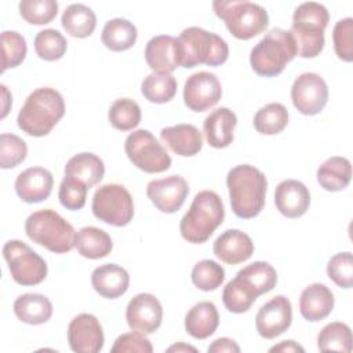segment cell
Segmentation results:
<instances>
[{"instance_id":"6da1fadb","label":"cell","mask_w":353,"mask_h":353,"mask_svg":"<svg viewBox=\"0 0 353 353\" xmlns=\"http://www.w3.org/2000/svg\"><path fill=\"white\" fill-rule=\"evenodd\" d=\"M226 186L234 215L241 219H251L262 211L268 181L256 167L250 164L233 167L228 172Z\"/></svg>"},{"instance_id":"7a4b0ae2","label":"cell","mask_w":353,"mask_h":353,"mask_svg":"<svg viewBox=\"0 0 353 353\" xmlns=\"http://www.w3.org/2000/svg\"><path fill=\"white\" fill-rule=\"evenodd\" d=\"M65 114L62 95L51 87H40L30 92L21 108L18 127L30 137H44L51 132Z\"/></svg>"},{"instance_id":"3957f363","label":"cell","mask_w":353,"mask_h":353,"mask_svg":"<svg viewBox=\"0 0 353 353\" xmlns=\"http://www.w3.org/2000/svg\"><path fill=\"white\" fill-rule=\"evenodd\" d=\"M225 218L221 197L214 190L199 192L188 212L182 216L179 232L182 237L193 244L205 243Z\"/></svg>"},{"instance_id":"277c9868","label":"cell","mask_w":353,"mask_h":353,"mask_svg":"<svg viewBox=\"0 0 353 353\" xmlns=\"http://www.w3.org/2000/svg\"><path fill=\"white\" fill-rule=\"evenodd\" d=\"M327 8L316 1L299 4L292 15L291 33L296 44V55L314 58L324 48V30L328 25Z\"/></svg>"},{"instance_id":"5b68a950","label":"cell","mask_w":353,"mask_h":353,"mask_svg":"<svg viewBox=\"0 0 353 353\" xmlns=\"http://www.w3.org/2000/svg\"><path fill=\"white\" fill-rule=\"evenodd\" d=\"M295 57L296 44L292 33L274 28L251 50L250 63L258 76L274 77L280 74L285 65Z\"/></svg>"},{"instance_id":"8992f818","label":"cell","mask_w":353,"mask_h":353,"mask_svg":"<svg viewBox=\"0 0 353 353\" xmlns=\"http://www.w3.org/2000/svg\"><path fill=\"white\" fill-rule=\"evenodd\" d=\"M25 232L33 243L55 254L69 252L74 247L73 226L51 208L30 214L25 221Z\"/></svg>"},{"instance_id":"52a82bcc","label":"cell","mask_w":353,"mask_h":353,"mask_svg":"<svg viewBox=\"0 0 353 353\" xmlns=\"http://www.w3.org/2000/svg\"><path fill=\"white\" fill-rule=\"evenodd\" d=\"M214 12L221 18L228 30L239 40H250L263 33L269 25L268 11L252 1L247 0H218L212 3Z\"/></svg>"},{"instance_id":"ba28073f","label":"cell","mask_w":353,"mask_h":353,"mask_svg":"<svg viewBox=\"0 0 353 353\" xmlns=\"http://www.w3.org/2000/svg\"><path fill=\"white\" fill-rule=\"evenodd\" d=\"M178 40L183 54L182 66L186 69L197 65L218 66L229 57V47L221 36L197 26L183 29Z\"/></svg>"},{"instance_id":"9c48e42d","label":"cell","mask_w":353,"mask_h":353,"mask_svg":"<svg viewBox=\"0 0 353 353\" xmlns=\"http://www.w3.org/2000/svg\"><path fill=\"white\" fill-rule=\"evenodd\" d=\"M91 208L97 219L117 228L128 225L134 216L132 196L119 183H106L98 188Z\"/></svg>"},{"instance_id":"30bf717a","label":"cell","mask_w":353,"mask_h":353,"mask_svg":"<svg viewBox=\"0 0 353 353\" xmlns=\"http://www.w3.org/2000/svg\"><path fill=\"white\" fill-rule=\"evenodd\" d=\"M130 161L143 172L157 174L170 168L171 157L165 148L148 130L132 131L124 142Z\"/></svg>"},{"instance_id":"8fae6325","label":"cell","mask_w":353,"mask_h":353,"mask_svg":"<svg viewBox=\"0 0 353 353\" xmlns=\"http://www.w3.org/2000/svg\"><path fill=\"white\" fill-rule=\"evenodd\" d=\"M3 256L17 284L37 285L47 277L46 261L21 240L7 241L3 245Z\"/></svg>"},{"instance_id":"7c38bea8","label":"cell","mask_w":353,"mask_h":353,"mask_svg":"<svg viewBox=\"0 0 353 353\" xmlns=\"http://www.w3.org/2000/svg\"><path fill=\"white\" fill-rule=\"evenodd\" d=\"M291 99L298 112L306 116H314L320 113L327 105V83L317 73H302L292 83Z\"/></svg>"},{"instance_id":"4fadbf2b","label":"cell","mask_w":353,"mask_h":353,"mask_svg":"<svg viewBox=\"0 0 353 353\" xmlns=\"http://www.w3.org/2000/svg\"><path fill=\"white\" fill-rule=\"evenodd\" d=\"M222 97L219 79L210 72L189 76L183 85V102L193 112H205L215 106Z\"/></svg>"},{"instance_id":"5bb4252c","label":"cell","mask_w":353,"mask_h":353,"mask_svg":"<svg viewBox=\"0 0 353 353\" xmlns=\"http://www.w3.org/2000/svg\"><path fill=\"white\" fill-rule=\"evenodd\" d=\"M292 321V306L287 296L277 295L262 305L255 316L258 334L265 339H273L285 332Z\"/></svg>"},{"instance_id":"9a60e30c","label":"cell","mask_w":353,"mask_h":353,"mask_svg":"<svg viewBox=\"0 0 353 353\" xmlns=\"http://www.w3.org/2000/svg\"><path fill=\"white\" fill-rule=\"evenodd\" d=\"M189 193V185L181 175L153 179L146 186V194L153 205L165 214L178 211Z\"/></svg>"},{"instance_id":"2e32d148","label":"cell","mask_w":353,"mask_h":353,"mask_svg":"<svg viewBox=\"0 0 353 353\" xmlns=\"http://www.w3.org/2000/svg\"><path fill=\"white\" fill-rule=\"evenodd\" d=\"M125 320L132 331L153 334L163 320V306L160 301L148 292L135 295L127 305Z\"/></svg>"},{"instance_id":"e0dca14e","label":"cell","mask_w":353,"mask_h":353,"mask_svg":"<svg viewBox=\"0 0 353 353\" xmlns=\"http://www.w3.org/2000/svg\"><path fill=\"white\" fill-rule=\"evenodd\" d=\"M68 342L73 352L98 353L105 336L99 320L91 313H80L68 325Z\"/></svg>"},{"instance_id":"ac0fdd59","label":"cell","mask_w":353,"mask_h":353,"mask_svg":"<svg viewBox=\"0 0 353 353\" xmlns=\"http://www.w3.org/2000/svg\"><path fill=\"white\" fill-rule=\"evenodd\" d=\"M145 59L156 73H171L182 66V47L176 37L160 34L152 37L145 47Z\"/></svg>"},{"instance_id":"d6986e66","label":"cell","mask_w":353,"mask_h":353,"mask_svg":"<svg viewBox=\"0 0 353 353\" xmlns=\"http://www.w3.org/2000/svg\"><path fill=\"white\" fill-rule=\"evenodd\" d=\"M54 176L43 167H30L22 171L15 179V192L25 203H40L52 192Z\"/></svg>"},{"instance_id":"ffe728a7","label":"cell","mask_w":353,"mask_h":353,"mask_svg":"<svg viewBox=\"0 0 353 353\" xmlns=\"http://www.w3.org/2000/svg\"><path fill=\"white\" fill-rule=\"evenodd\" d=\"M212 251L222 262L237 265L251 258L254 254V243L247 233L239 229H228L215 239Z\"/></svg>"},{"instance_id":"44dd1931","label":"cell","mask_w":353,"mask_h":353,"mask_svg":"<svg viewBox=\"0 0 353 353\" xmlns=\"http://www.w3.org/2000/svg\"><path fill=\"white\" fill-rule=\"evenodd\" d=\"M274 204L287 218L302 216L310 205L309 189L296 179H284L276 186Z\"/></svg>"},{"instance_id":"7402d4cb","label":"cell","mask_w":353,"mask_h":353,"mask_svg":"<svg viewBox=\"0 0 353 353\" xmlns=\"http://www.w3.org/2000/svg\"><path fill=\"white\" fill-rule=\"evenodd\" d=\"M160 139L178 156L190 157L203 148V135L193 124H176L160 131Z\"/></svg>"},{"instance_id":"603a6c76","label":"cell","mask_w":353,"mask_h":353,"mask_svg":"<svg viewBox=\"0 0 353 353\" xmlns=\"http://www.w3.org/2000/svg\"><path fill=\"white\" fill-rule=\"evenodd\" d=\"M334 303L335 299L331 290L321 283H313L301 294L299 312L307 321H320L330 316Z\"/></svg>"},{"instance_id":"cb8c5ba5","label":"cell","mask_w":353,"mask_h":353,"mask_svg":"<svg viewBox=\"0 0 353 353\" xmlns=\"http://www.w3.org/2000/svg\"><path fill=\"white\" fill-rule=\"evenodd\" d=\"M91 284L101 296L116 299L128 290L130 274L124 268L116 263H106L94 269L91 273Z\"/></svg>"},{"instance_id":"d4e9b609","label":"cell","mask_w":353,"mask_h":353,"mask_svg":"<svg viewBox=\"0 0 353 353\" xmlns=\"http://www.w3.org/2000/svg\"><path fill=\"white\" fill-rule=\"evenodd\" d=\"M236 125L237 117L229 108H218L212 110L203 124L208 145L215 149L229 146L233 141V131Z\"/></svg>"},{"instance_id":"484cf974","label":"cell","mask_w":353,"mask_h":353,"mask_svg":"<svg viewBox=\"0 0 353 353\" xmlns=\"http://www.w3.org/2000/svg\"><path fill=\"white\" fill-rule=\"evenodd\" d=\"M219 324L216 306L210 301H203L192 306L185 316V330L196 339L211 336Z\"/></svg>"},{"instance_id":"4316f807","label":"cell","mask_w":353,"mask_h":353,"mask_svg":"<svg viewBox=\"0 0 353 353\" xmlns=\"http://www.w3.org/2000/svg\"><path fill=\"white\" fill-rule=\"evenodd\" d=\"M15 316L26 324L39 325L47 323L52 316V303L46 295L29 292L19 295L12 305Z\"/></svg>"},{"instance_id":"83f0119b","label":"cell","mask_w":353,"mask_h":353,"mask_svg":"<svg viewBox=\"0 0 353 353\" xmlns=\"http://www.w3.org/2000/svg\"><path fill=\"white\" fill-rule=\"evenodd\" d=\"M65 175L73 176L90 188L99 183L105 175V164L94 153L83 152L70 157L65 165Z\"/></svg>"},{"instance_id":"f1b7e54d","label":"cell","mask_w":353,"mask_h":353,"mask_svg":"<svg viewBox=\"0 0 353 353\" xmlns=\"http://www.w3.org/2000/svg\"><path fill=\"white\" fill-rule=\"evenodd\" d=\"M352 179V164L346 157L332 156L317 168V182L324 190L339 192L347 188Z\"/></svg>"},{"instance_id":"f546056e","label":"cell","mask_w":353,"mask_h":353,"mask_svg":"<svg viewBox=\"0 0 353 353\" xmlns=\"http://www.w3.org/2000/svg\"><path fill=\"white\" fill-rule=\"evenodd\" d=\"M74 247L81 256L99 259L110 254L113 243L105 230L95 226H84L76 233Z\"/></svg>"},{"instance_id":"4dcf8cb0","label":"cell","mask_w":353,"mask_h":353,"mask_svg":"<svg viewBox=\"0 0 353 353\" xmlns=\"http://www.w3.org/2000/svg\"><path fill=\"white\" fill-rule=\"evenodd\" d=\"M138 37L137 28L124 18H113L108 21L102 29L101 40L103 46L112 51L130 50Z\"/></svg>"},{"instance_id":"1f68e13d","label":"cell","mask_w":353,"mask_h":353,"mask_svg":"<svg viewBox=\"0 0 353 353\" xmlns=\"http://www.w3.org/2000/svg\"><path fill=\"white\" fill-rule=\"evenodd\" d=\"M62 28L73 37L84 39L92 34L97 26L94 11L81 3H74L66 7L61 18Z\"/></svg>"},{"instance_id":"d6a6232c","label":"cell","mask_w":353,"mask_h":353,"mask_svg":"<svg viewBox=\"0 0 353 353\" xmlns=\"http://www.w3.org/2000/svg\"><path fill=\"white\" fill-rule=\"evenodd\" d=\"M176 80L171 73H150L148 74L142 84V95L153 103H165L174 98L176 94Z\"/></svg>"},{"instance_id":"836d02e7","label":"cell","mask_w":353,"mask_h":353,"mask_svg":"<svg viewBox=\"0 0 353 353\" xmlns=\"http://www.w3.org/2000/svg\"><path fill=\"white\" fill-rule=\"evenodd\" d=\"M236 276L243 279L258 296L272 291L277 283V273L274 268L262 261L252 262L251 265L240 269Z\"/></svg>"},{"instance_id":"e575fe53","label":"cell","mask_w":353,"mask_h":353,"mask_svg":"<svg viewBox=\"0 0 353 353\" xmlns=\"http://www.w3.org/2000/svg\"><path fill=\"white\" fill-rule=\"evenodd\" d=\"M288 124V110L283 103L272 102L261 108L254 116V127L259 134L274 135Z\"/></svg>"},{"instance_id":"d590c367","label":"cell","mask_w":353,"mask_h":353,"mask_svg":"<svg viewBox=\"0 0 353 353\" xmlns=\"http://www.w3.org/2000/svg\"><path fill=\"white\" fill-rule=\"evenodd\" d=\"M256 298L258 295L255 291L239 276L230 280L222 291L223 305L232 313L247 312Z\"/></svg>"},{"instance_id":"8d00e7d4","label":"cell","mask_w":353,"mask_h":353,"mask_svg":"<svg viewBox=\"0 0 353 353\" xmlns=\"http://www.w3.org/2000/svg\"><path fill=\"white\" fill-rule=\"evenodd\" d=\"M317 347L320 352H352V331L349 325L334 321L323 327L317 335Z\"/></svg>"},{"instance_id":"74e56055","label":"cell","mask_w":353,"mask_h":353,"mask_svg":"<svg viewBox=\"0 0 353 353\" xmlns=\"http://www.w3.org/2000/svg\"><path fill=\"white\" fill-rule=\"evenodd\" d=\"M141 108L131 98L116 99L108 112V119L113 128L130 131L141 123Z\"/></svg>"},{"instance_id":"f35d334b","label":"cell","mask_w":353,"mask_h":353,"mask_svg":"<svg viewBox=\"0 0 353 353\" xmlns=\"http://www.w3.org/2000/svg\"><path fill=\"white\" fill-rule=\"evenodd\" d=\"M68 48L63 34L55 29L40 30L34 37V51L44 61L61 59Z\"/></svg>"},{"instance_id":"ab89813d","label":"cell","mask_w":353,"mask_h":353,"mask_svg":"<svg viewBox=\"0 0 353 353\" xmlns=\"http://www.w3.org/2000/svg\"><path fill=\"white\" fill-rule=\"evenodd\" d=\"M192 283L201 291H214L225 280V270L223 268L212 261V259H203L197 262L192 269Z\"/></svg>"},{"instance_id":"60d3db41","label":"cell","mask_w":353,"mask_h":353,"mask_svg":"<svg viewBox=\"0 0 353 353\" xmlns=\"http://www.w3.org/2000/svg\"><path fill=\"white\" fill-rule=\"evenodd\" d=\"M18 8L21 17L32 25L50 23L58 14L55 0H22Z\"/></svg>"},{"instance_id":"b9f144b4","label":"cell","mask_w":353,"mask_h":353,"mask_svg":"<svg viewBox=\"0 0 353 353\" xmlns=\"http://www.w3.org/2000/svg\"><path fill=\"white\" fill-rule=\"evenodd\" d=\"M1 50H3V68L1 72H6L10 68H15L23 62L28 46L18 32L4 30L1 33Z\"/></svg>"},{"instance_id":"7bdbcfd3","label":"cell","mask_w":353,"mask_h":353,"mask_svg":"<svg viewBox=\"0 0 353 353\" xmlns=\"http://www.w3.org/2000/svg\"><path fill=\"white\" fill-rule=\"evenodd\" d=\"M28 154L26 142L14 134L0 135V167L3 170L14 168L21 164Z\"/></svg>"},{"instance_id":"ee69618b","label":"cell","mask_w":353,"mask_h":353,"mask_svg":"<svg viewBox=\"0 0 353 353\" xmlns=\"http://www.w3.org/2000/svg\"><path fill=\"white\" fill-rule=\"evenodd\" d=\"M87 192H88V186L85 183H83L81 181L73 176L65 175L58 190L59 203L70 211L80 210L85 204Z\"/></svg>"},{"instance_id":"f6af8a7d","label":"cell","mask_w":353,"mask_h":353,"mask_svg":"<svg viewBox=\"0 0 353 353\" xmlns=\"http://www.w3.org/2000/svg\"><path fill=\"white\" fill-rule=\"evenodd\" d=\"M328 277L341 288H352L353 285V256L345 251L335 254L327 263Z\"/></svg>"},{"instance_id":"bcb514c9","label":"cell","mask_w":353,"mask_h":353,"mask_svg":"<svg viewBox=\"0 0 353 353\" xmlns=\"http://www.w3.org/2000/svg\"><path fill=\"white\" fill-rule=\"evenodd\" d=\"M334 50L339 59L353 61V18L347 17L338 21L332 29Z\"/></svg>"},{"instance_id":"7dc6e473","label":"cell","mask_w":353,"mask_h":353,"mask_svg":"<svg viewBox=\"0 0 353 353\" xmlns=\"http://www.w3.org/2000/svg\"><path fill=\"white\" fill-rule=\"evenodd\" d=\"M112 353H124V352H137V353H152L153 346L145 334L132 331L121 334L112 346Z\"/></svg>"},{"instance_id":"c3c4849f","label":"cell","mask_w":353,"mask_h":353,"mask_svg":"<svg viewBox=\"0 0 353 353\" xmlns=\"http://www.w3.org/2000/svg\"><path fill=\"white\" fill-rule=\"evenodd\" d=\"M207 350L208 353H223V352L239 353L240 346L230 338H218L208 346Z\"/></svg>"},{"instance_id":"681fc988","label":"cell","mask_w":353,"mask_h":353,"mask_svg":"<svg viewBox=\"0 0 353 353\" xmlns=\"http://www.w3.org/2000/svg\"><path fill=\"white\" fill-rule=\"evenodd\" d=\"M269 352H283V353L288 352L290 353V352H305V349L294 341H283L279 345L272 346L269 349Z\"/></svg>"},{"instance_id":"f907efd6","label":"cell","mask_w":353,"mask_h":353,"mask_svg":"<svg viewBox=\"0 0 353 353\" xmlns=\"http://www.w3.org/2000/svg\"><path fill=\"white\" fill-rule=\"evenodd\" d=\"M1 91H3V112H1V119H4L8 113L10 105H11V95L4 84H1Z\"/></svg>"},{"instance_id":"816d5d0a","label":"cell","mask_w":353,"mask_h":353,"mask_svg":"<svg viewBox=\"0 0 353 353\" xmlns=\"http://www.w3.org/2000/svg\"><path fill=\"white\" fill-rule=\"evenodd\" d=\"M188 350H190V352H197L196 347H193V346H190V345H185V343H182V342H179V343H176V345H172V346H170V347L167 349V352H188Z\"/></svg>"}]
</instances>
